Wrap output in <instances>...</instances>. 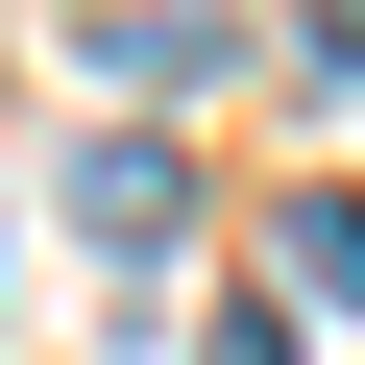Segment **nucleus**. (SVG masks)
Segmentation results:
<instances>
[{
	"label": "nucleus",
	"instance_id": "1",
	"mask_svg": "<svg viewBox=\"0 0 365 365\" xmlns=\"http://www.w3.org/2000/svg\"><path fill=\"white\" fill-rule=\"evenodd\" d=\"M73 244H98V268H170V244H195V170H170L146 122H122V146H73Z\"/></svg>",
	"mask_w": 365,
	"mask_h": 365
},
{
	"label": "nucleus",
	"instance_id": "2",
	"mask_svg": "<svg viewBox=\"0 0 365 365\" xmlns=\"http://www.w3.org/2000/svg\"><path fill=\"white\" fill-rule=\"evenodd\" d=\"M220 49H244V25H195V0H122V25H73V73H98V98H195Z\"/></svg>",
	"mask_w": 365,
	"mask_h": 365
},
{
	"label": "nucleus",
	"instance_id": "3",
	"mask_svg": "<svg viewBox=\"0 0 365 365\" xmlns=\"http://www.w3.org/2000/svg\"><path fill=\"white\" fill-rule=\"evenodd\" d=\"M268 268H292V292H341V317H365V195H268Z\"/></svg>",
	"mask_w": 365,
	"mask_h": 365
},
{
	"label": "nucleus",
	"instance_id": "4",
	"mask_svg": "<svg viewBox=\"0 0 365 365\" xmlns=\"http://www.w3.org/2000/svg\"><path fill=\"white\" fill-rule=\"evenodd\" d=\"M195 365H317V341H292L268 292H220V341H195Z\"/></svg>",
	"mask_w": 365,
	"mask_h": 365
}]
</instances>
